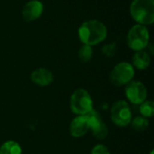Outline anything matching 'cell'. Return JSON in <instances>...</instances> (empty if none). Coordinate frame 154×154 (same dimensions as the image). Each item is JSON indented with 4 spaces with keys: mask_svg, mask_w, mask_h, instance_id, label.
<instances>
[{
    "mask_svg": "<svg viewBox=\"0 0 154 154\" xmlns=\"http://www.w3.org/2000/svg\"><path fill=\"white\" fill-rule=\"evenodd\" d=\"M78 33L83 44L93 46L102 42L106 38L107 29L98 20H88L79 26Z\"/></svg>",
    "mask_w": 154,
    "mask_h": 154,
    "instance_id": "cell-1",
    "label": "cell"
},
{
    "mask_svg": "<svg viewBox=\"0 0 154 154\" xmlns=\"http://www.w3.org/2000/svg\"><path fill=\"white\" fill-rule=\"evenodd\" d=\"M130 14L138 24H152L154 22V1L134 0L130 6Z\"/></svg>",
    "mask_w": 154,
    "mask_h": 154,
    "instance_id": "cell-2",
    "label": "cell"
},
{
    "mask_svg": "<svg viewBox=\"0 0 154 154\" xmlns=\"http://www.w3.org/2000/svg\"><path fill=\"white\" fill-rule=\"evenodd\" d=\"M70 109L79 116H84L93 109V101L89 93L83 88H79L70 97Z\"/></svg>",
    "mask_w": 154,
    "mask_h": 154,
    "instance_id": "cell-3",
    "label": "cell"
},
{
    "mask_svg": "<svg viewBox=\"0 0 154 154\" xmlns=\"http://www.w3.org/2000/svg\"><path fill=\"white\" fill-rule=\"evenodd\" d=\"M150 40L149 31L144 25H134L127 34V44L130 49L138 51H143L148 46Z\"/></svg>",
    "mask_w": 154,
    "mask_h": 154,
    "instance_id": "cell-4",
    "label": "cell"
},
{
    "mask_svg": "<svg viewBox=\"0 0 154 154\" xmlns=\"http://www.w3.org/2000/svg\"><path fill=\"white\" fill-rule=\"evenodd\" d=\"M134 76V69L128 62H120L115 66L110 73V81L113 85L121 87L132 81Z\"/></svg>",
    "mask_w": 154,
    "mask_h": 154,
    "instance_id": "cell-5",
    "label": "cell"
},
{
    "mask_svg": "<svg viewBox=\"0 0 154 154\" xmlns=\"http://www.w3.org/2000/svg\"><path fill=\"white\" fill-rule=\"evenodd\" d=\"M111 119L115 125L120 127H125L128 125L132 121V111L125 100L116 101L111 108L110 111Z\"/></svg>",
    "mask_w": 154,
    "mask_h": 154,
    "instance_id": "cell-6",
    "label": "cell"
},
{
    "mask_svg": "<svg viewBox=\"0 0 154 154\" xmlns=\"http://www.w3.org/2000/svg\"><path fill=\"white\" fill-rule=\"evenodd\" d=\"M125 96L134 105H141L147 98V89L140 81H130L126 84Z\"/></svg>",
    "mask_w": 154,
    "mask_h": 154,
    "instance_id": "cell-7",
    "label": "cell"
},
{
    "mask_svg": "<svg viewBox=\"0 0 154 154\" xmlns=\"http://www.w3.org/2000/svg\"><path fill=\"white\" fill-rule=\"evenodd\" d=\"M43 12V5L39 0H31L25 4L22 10V17L26 22L38 19Z\"/></svg>",
    "mask_w": 154,
    "mask_h": 154,
    "instance_id": "cell-8",
    "label": "cell"
},
{
    "mask_svg": "<svg viewBox=\"0 0 154 154\" xmlns=\"http://www.w3.org/2000/svg\"><path fill=\"white\" fill-rule=\"evenodd\" d=\"M88 130H89V125L84 116H79L75 117L71 121L69 125L70 134L75 138H79L85 135Z\"/></svg>",
    "mask_w": 154,
    "mask_h": 154,
    "instance_id": "cell-9",
    "label": "cell"
},
{
    "mask_svg": "<svg viewBox=\"0 0 154 154\" xmlns=\"http://www.w3.org/2000/svg\"><path fill=\"white\" fill-rule=\"evenodd\" d=\"M31 79L34 84L40 87H46L53 81V74L49 69L40 68L32 73Z\"/></svg>",
    "mask_w": 154,
    "mask_h": 154,
    "instance_id": "cell-10",
    "label": "cell"
},
{
    "mask_svg": "<svg viewBox=\"0 0 154 154\" xmlns=\"http://www.w3.org/2000/svg\"><path fill=\"white\" fill-rule=\"evenodd\" d=\"M151 57L144 51H138L133 57V65L138 69H145L150 66Z\"/></svg>",
    "mask_w": 154,
    "mask_h": 154,
    "instance_id": "cell-11",
    "label": "cell"
},
{
    "mask_svg": "<svg viewBox=\"0 0 154 154\" xmlns=\"http://www.w3.org/2000/svg\"><path fill=\"white\" fill-rule=\"evenodd\" d=\"M84 116L86 117V119H87V121L88 123L89 129H91L92 131L96 130L97 128H98L99 126H101L104 124V122H103L99 113L97 112L94 109L89 111L88 114L84 115Z\"/></svg>",
    "mask_w": 154,
    "mask_h": 154,
    "instance_id": "cell-12",
    "label": "cell"
},
{
    "mask_svg": "<svg viewBox=\"0 0 154 154\" xmlns=\"http://www.w3.org/2000/svg\"><path fill=\"white\" fill-rule=\"evenodd\" d=\"M0 154H22V148L14 141H8L0 147Z\"/></svg>",
    "mask_w": 154,
    "mask_h": 154,
    "instance_id": "cell-13",
    "label": "cell"
},
{
    "mask_svg": "<svg viewBox=\"0 0 154 154\" xmlns=\"http://www.w3.org/2000/svg\"><path fill=\"white\" fill-rule=\"evenodd\" d=\"M131 123H132V127L137 132L144 131L149 126L148 119L143 116H136L135 118H134V120L131 121Z\"/></svg>",
    "mask_w": 154,
    "mask_h": 154,
    "instance_id": "cell-14",
    "label": "cell"
},
{
    "mask_svg": "<svg viewBox=\"0 0 154 154\" xmlns=\"http://www.w3.org/2000/svg\"><path fill=\"white\" fill-rule=\"evenodd\" d=\"M140 113L144 117H152L154 116V103L152 101H144L140 105Z\"/></svg>",
    "mask_w": 154,
    "mask_h": 154,
    "instance_id": "cell-15",
    "label": "cell"
},
{
    "mask_svg": "<svg viewBox=\"0 0 154 154\" xmlns=\"http://www.w3.org/2000/svg\"><path fill=\"white\" fill-rule=\"evenodd\" d=\"M93 56V50L92 47L89 45L83 44L79 51V58L83 62H88L92 59Z\"/></svg>",
    "mask_w": 154,
    "mask_h": 154,
    "instance_id": "cell-16",
    "label": "cell"
},
{
    "mask_svg": "<svg viewBox=\"0 0 154 154\" xmlns=\"http://www.w3.org/2000/svg\"><path fill=\"white\" fill-rule=\"evenodd\" d=\"M92 133L96 138H97L99 140H104V139H106V137L108 134V129H107L106 124L104 123L101 126H99L96 130H93Z\"/></svg>",
    "mask_w": 154,
    "mask_h": 154,
    "instance_id": "cell-17",
    "label": "cell"
},
{
    "mask_svg": "<svg viewBox=\"0 0 154 154\" xmlns=\"http://www.w3.org/2000/svg\"><path fill=\"white\" fill-rule=\"evenodd\" d=\"M116 51V44L115 42L110 43V44H106L103 47V53L108 57L115 55Z\"/></svg>",
    "mask_w": 154,
    "mask_h": 154,
    "instance_id": "cell-18",
    "label": "cell"
},
{
    "mask_svg": "<svg viewBox=\"0 0 154 154\" xmlns=\"http://www.w3.org/2000/svg\"><path fill=\"white\" fill-rule=\"evenodd\" d=\"M91 154H110V152L106 146L103 144H97L92 149Z\"/></svg>",
    "mask_w": 154,
    "mask_h": 154,
    "instance_id": "cell-19",
    "label": "cell"
},
{
    "mask_svg": "<svg viewBox=\"0 0 154 154\" xmlns=\"http://www.w3.org/2000/svg\"><path fill=\"white\" fill-rule=\"evenodd\" d=\"M154 153V152H153V151H152V152H151V153H150V154H153Z\"/></svg>",
    "mask_w": 154,
    "mask_h": 154,
    "instance_id": "cell-20",
    "label": "cell"
}]
</instances>
